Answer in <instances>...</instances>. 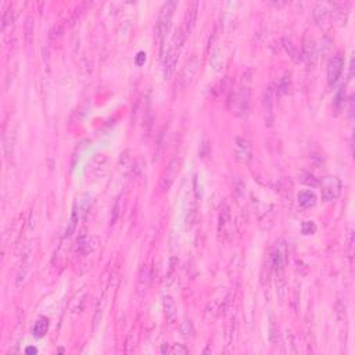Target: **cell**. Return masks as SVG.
Wrapping results in <instances>:
<instances>
[{
    "label": "cell",
    "instance_id": "cell-8",
    "mask_svg": "<svg viewBox=\"0 0 355 355\" xmlns=\"http://www.w3.org/2000/svg\"><path fill=\"white\" fill-rule=\"evenodd\" d=\"M317 231V225L312 221H305L303 224V233L304 235H311Z\"/></svg>",
    "mask_w": 355,
    "mask_h": 355
},
{
    "label": "cell",
    "instance_id": "cell-2",
    "mask_svg": "<svg viewBox=\"0 0 355 355\" xmlns=\"http://www.w3.org/2000/svg\"><path fill=\"white\" fill-rule=\"evenodd\" d=\"M175 7L176 3L175 1H168L165 3L161 8V13L158 15V22H157V36L160 43H164L165 36L169 31V26H171V19H172V14H174Z\"/></svg>",
    "mask_w": 355,
    "mask_h": 355
},
{
    "label": "cell",
    "instance_id": "cell-9",
    "mask_svg": "<svg viewBox=\"0 0 355 355\" xmlns=\"http://www.w3.org/2000/svg\"><path fill=\"white\" fill-rule=\"evenodd\" d=\"M144 61H146V53H143V52L137 53V56H136V58H135L136 64L142 65V64H144Z\"/></svg>",
    "mask_w": 355,
    "mask_h": 355
},
{
    "label": "cell",
    "instance_id": "cell-5",
    "mask_svg": "<svg viewBox=\"0 0 355 355\" xmlns=\"http://www.w3.org/2000/svg\"><path fill=\"white\" fill-rule=\"evenodd\" d=\"M343 67H344V58L337 54L332 58L328 65V82L329 85H335L339 81V78L342 77Z\"/></svg>",
    "mask_w": 355,
    "mask_h": 355
},
{
    "label": "cell",
    "instance_id": "cell-1",
    "mask_svg": "<svg viewBox=\"0 0 355 355\" xmlns=\"http://www.w3.org/2000/svg\"><path fill=\"white\" fill-rule=\"evenodd\" d=\"M183 40H185V35L182 31H178L176 35L174 36V42L169 47L168 53H167V57H165V67H164V74L165 78H169L172 75V72L175 70V65L179 57V53L182 50V45H183Z\"/></svg>",
    "mask_w": 355,
    "mask_h": 355
},
{
    "label": "cell",
    "instance_id": "cell-4",
    "mask_svg": "<svg viewBox=\"0 0 355 355\" xmlns=\"http://www.w3.org/2000/svg\"><path fill=\"white\" fill-rule=\"evenodd\" d=\"M197 67H199V64H197L196 58H192L190 61H187V64L183 67L181 75L178 78V84L176 85L179 86V89H186L187 86L192 84L194 75L197 72Z\"/></svg>",
    "mask_w": 355,
    "mask_h": 355
},
{
    "label": "cell",
    "instance_id": "cell-10",
    "mask_svg": "<svg viewBox=\"0 0 355 355\" xmlns=\"http://www.w3.org/2000/svg\"><path fill=\"white\" fill-rule=\"evenodd\" d=\"M26 354H36L38 353V350L35 349V347H28V349L25 350Z\"/></svg>",
    "mask_w": 355,
    "mask_h": 355
},
{
    "label": "cell",
    "instance_id": "cell-3",
    "mask_svg": "<svg viewBox=\"0 0 355 355\" xmlns=\"http://www.w3.org/2000/svg\"><path fill=\"white\" fill-rule=\"evenodd\" d=\"M321 190H322V197L326 201L336 200L342 190V182L336 176H328L322 181L321 185Z\"/></svg>",
    "mask_w": 355,
    "mask_h": 355
},
{
    "label": "cell",
    "instance_id": "cell-7",
    "mask_svg": "<svg viewBox=\"0 0 355 355\" xmlns=\"http://www.w3.org/2000/svg\"><path fill=\"white\" fill-rule=\"evenodd\" d=\"M47 328H49V322H47V319H43V318H42V319H39L38 322L35 323V326H33V329H32L33 337H36V339H42V337L46 335Z\"/></svg>",
    "mask_w": 355,
    "mask_h": 355
},
{
    "label": "cell",
    "instance_id": "cell-6",
    "mask_svg": "<svg viewBox=\"0 0 355 355\" xmlns=\"http://www.w3.org/2000/svg\"><path fill=\"white\" fill-rule=\"evenodd\" d=\"M315 203H317V197L310 190H303L298 193V204L301 207L308 208V207L315 206Z\"/></svg>",
    "mask_w": 355,
    "mask_h": 355
}]
</instances>
